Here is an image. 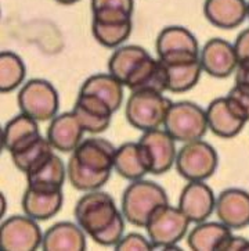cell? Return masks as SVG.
<instances>
[{
	"label": "cell",
	"mask_w": 249,
	"mask_h": 251,
	"mask_svg": "<svg viewBox=\"0 0 249 251\" xmlns=\"http://www.w3.org/2000/svg\"><path fill=\"white\" fill-rule=\"evenodd\" d=\"M116 147L101 138L82 140L67 164V176L75 189L98 190L108 182L113 170Z\"/></svg>",
	"instance_id": "cell-1"
},
{
	"label": "cell",
	"mask_w": 249,
	"mask_h": 251,
	"mask_svg": "<svg viewBox=\"0 0 249 251\" xmlns=\"http://www.w3.org/2000/svg\"><path fill=\"white\" fill-rule=\"evenodd\" d=\"M75 219L93 242L101 246H116L125 233V217L105 192L91 190L75 205Z\"/></svg>",
	"instance_id": "cell-2"
},
{
	"label": "cell",
	"mask_w": 249,
	"mask_h": 251,
	"mask_svg": "<svg viewBox=\"0 0 249 251\" xmlns=\"http://www.w3.org/2000/svg\"><path fill=\"white\" fill-rule=\"evenodd\" d=\"M168 195L158 183L144 179L132 180L122 196V214L132 225L145 227L157 208L168 204Z\"/></svg>",
	"instance_id": "cell-3"
},
{
	"label": "cell",
	"mask_w": 249,
	"mask_h": 251,
	"mask_svg": "<svg viewBox=\"0 0 249 251\" xmlns=\"http://www.w3.org/2000/svg\"><path fill=\"white\" fill-rule=\"evenodd\" d=\"M190 222L183 211L169 205V202L157 208L145 225L153 249L181 250L177 243L187 235Z\"/></svg>",
	"instance_id": "cell-4"
},
{
	"label": "cell",
	"mask_w": 249,
	"mask_h": 251,
	"mask_svg": "<svg viewBox=\"0 0 249 251\" xmlns=\"http://www.w3.org/2000/svg\"><path fill=\"white\" fill-rule=\"evenodd\" d=\"M172 105V101L163 96V93L151 90L132 92L126 104V118L129 124L141 130L158 129L163 125L166 114Z\"/></svg>",
	"instance_id": "cell-5"
},
{
	"label": "cell",
	"mask_w": 249,
	"mask_h": 251,
	"mask_svg": "<svg viewBox=\"0 0 249 251\" xmlns=\"http://www.w3.org/2000/svg\"><path fill=\"white\" fill-rule=\"evenodd\" d=\"M163 128L176 142L200 140L209 129L206 111L191 101L172 103Z\"/></svg>",
	"instance_id": "cell-6"
},
{
	"label": "cell",
	"mask_w": 249,
	"mask_h": 251,
	"mask_svg": "<svg viewBox=\"0 0 249 251\" xmlns=\"http://www.w3.org/2000/svg\"><path fill=\"white\" fill-rule=\"evenodd\" d=\"M177 172L191 180H205L210 178L217 168V154L215 149L204 140L188 142L176 155Z\"/></svg>",
	"instance_id": "cell-7"
},
{
	"label": "cell",
	"mask_w": 249,
	"mask_h": 251,
	"mask_svg": "<svg viewBox=\"0 0 249 251\" xmlns=\"http://www.w3.org/2000/svg\"><path fill=\"white\" fill-rule=\"evenodd\" d=\"M21 113L36 121L53 120L58 111V93L50 82L32 79L26 82L18 93Z\"/></svg>",
	"instance_id": "cell-8"
},
{
	"label": "cell",
	"mask_w": 249,
	"mask_h": 251,
	"mask_svg": "<svg viewBox=\"0 0 249 251\" xmlns=\"http://www.w3.org/2000/svg\"><path fill=\"white\" fill-rule=\"evenodd\" d=\"M43 235L36 219L14 215L0 227V247L4 251H31L42 246Z\"/></svg>",
	"instance_id": "cell-9"
},
{
	"label": "cell",
	"mask_w": 249,
	"mask_h": 251,
	"mask_svg": "<svg viewBox=\"0 0 249 251\" xmlns=\"http://www.w3.org/2000/svg\"><path fill=\"white\" fill-rule=\"evenodd\" d=\"M158 58L163 63L200 58V46L193 33L183 26H168L157 38Z\"/></svg>",
	"instance_id": "cell-10"
},
{
	"label": "cell",
	"mask_w": 249,
	"mask_h": 251,
	"mask_svg": "<svg viewBox=\"0 0 249 251\" xmlns=\"http://www.w3.org/2000/svg\"><path fill=\"white\" fill-rule=\"evenodd\" d=\"M177 207L191 222L201 224L212 215L216 199L213 190L204 180H191L183 189Z\"/></svg>",
	"instance_id": "cell-11"
},
{
	"label": "cell",
	"mask_w": 249,
	"mask_h": 251,
	"mask_svg": "<svg viewBox=\"0 0 249 251\" xmlns=\"http://www.w3.org/2000/svg\"><path fill=\"white\" fill-rule=\"evenodd\" d=\"M147 151L151 164V174L161 175L168 172L176 162V146L175 139L163 129H153L143 132L138 140Z\"/></svg>",
	"instance_id": "cell-12"
},
{
	"label": "cell",
	"mask_w": 249,
	"mask_h": 251,
	"mask_svg": "<svg viewBox=\"0 0 249 251\" xmlns=\"http://www.w3.org/2000/svg\"><path fill=\"white\" fill-rule=\"evenodd\" d=\"M202 68L215 78H227L235 73L238 67V57L234 45L225 39H210L200 53Z\"/></svg>",
	"instance_id": "cell-13"
},
{
	"label": "cell",
	"mask_w": 249,
	"mask_h": 251,
	"mask_svg": "<svg viewBox=\"0 0 249 251\" xmlns=\"http://www.w3.org/2000/svg\"><path fill=\"white\" fill-rule=\"evenodd\" d=\"M72 111L79 118L85 130L90 133L104 132L110 126L113 114V107L104 99L86 92H79Z\"/></svg>",
	"instance_id": "cell-14"
},
{
	"label": "cell",
	"mask_w": 249,
	"mask_h": 251,
	"mask_svg": "<svg viewBox=\"0 0 249 251\" xmlns=\"http://www.w3.org/2000/svg\"><path fill=\"white\" fill-rule=\"evenodd\" d=\"M206 117L209 129L216 136L223 139L237 136L248 122L227 98L213 100L206 110Z\"/></svg>",
	"instance_id": "cell-15"
},
{
	"label": "cell",
	"mask_w": 249,
	"mask_h": 251,
	"mask_svg": "<svg viewBox=\"0 0 249 251\" xmlns=\"http://www.w3.org/2000/svg\"><path fill=\"white\" fill-rule=\"evenodd\" d=\"M216 214L220 222L231 230L249 225V193L241 189H227L216 199Z\"/></svg>",
	"instance_id": "cell-16"
},
{
	"label": "cell",
	"mask_w": 249,
	"mask_h": 251,
	"mask_svg": "<svg viewBox=\"0 0 249 251\" xmlns=\"http://www.w3.org/2000/svg\"><path fill=\"white\" fill-rule=\"evenodd\" d=\"M83 132H86L83 125L76 117V114L64 113L56 115L48 126L47 139L54 147L61 153L73 151L82 142Z\"/></svg>",
	"instance_id": "cell-17"
},
{
	"label": "cell",
	"mask_w": 249,
	"mask_h": 251,
	"mask_svg": "<svg viewBox=\"0 0 249 251\" xmlns=\"http://www.w3.org/2000/svg\"><path fill=\"white\" fill-rule=\"evenodd\" d=\"M25 175L29 189L45 193H56L63 189L67 178V168L63 160L53 153Z\"/></svg>",
	"instance_id": "cell-18"
},
{
	"label": "cell",
	"mask_w": 249,
	"mask_h": 251,
	"mask_svg": "<svg viewBox=\"0 0 249 251\" xmlns=\"http://www.w3.org/2000/svg\"><path fill=\"white\" fill-rule=\"evenodd\" d=\"M168 85L166 67L162 63L161 58L155 60L151 56L145 57L125 83V86L132 92L151 90L158 93L168 92Z\"/></svg>",
	"instance_id": "cell-19"
},
{
	"label": "cell",
	"mask_w": 249,
	"mask_h": 251,
	"mask_svg": "<svg viewBox=\"0 0 249 251\" xmlns=\"http://www.w3.org/2000/svg\"><path fill=\"white\" fill-rule=\"evenodd\" d=\"M113 170L129 180L143 179L147 174H151V164L147 151L140 142L125 143L116 149Z\"/></svg>",
	"instance_id": "cell-20"
},
{
	"label": "cell",
	"mask_w": 249,
	"mask_h": 251,
	"mask_svg": "<svg viewBox=\"0 0 249 251\" xmlns=\"http://www.w3.org/2000/svg\"><path fill=\"white\" fill-rule=\"evenodd\" d=\"M204 13L212 25L233 29L248 17V3L245 0H205Z\"/></svg>",
	"instance_id": "cell-21"
},
{
	"label": "cell",
	"mask_w": 249,
	"mask_h": 251,
	"mask_svg": "<svg viewBox=\"0 0 249 251\" xmlns=\"http://www.w3.org/2000/svg\"><path fill=\"white\" fill-rule=\"evenodd\" d=\"M42 249L47 251H82L86 249L85 230L71 222H58L43 235Z\"/></svg>",
	"instance_id": "cell-22"
},
{
	"label": "cell",
	"mask_w": 249,
	"mask_h": 251,
	"mask_svg": "<svg viewBox=\"0 0 249 251\" xmlns=\"http://www.w3.org/2000/svg\"><path fill=\"white\" fill-rule=\"evenodd\" d=\"M231 235V229L223 222H201L188 233L187 244L194 251L223 250Z\"/></svg>",
	"instance_id": "cell-23"
},
{
	"label": "cell",
	"mask_w": 249,
	"mask_h": 251,
	"mask_svg": "<svg viewBox=\"0 0 249 251\" xmlns=\"http://www.w3.org/2000/svg\"><path fill=\"white\" fill-rule=\"evenodd\" d=\"M41 136L38 121L31 118L29 115L21 113L14 117L11 121H8L7 125L4 126L3 143H4V149L11 154L29 146Z\"/></svg>",
	"instance_id": "cell-24"
},
{
	"label": "cell",
	"mask_w": 249,
	"mask_h": 251,
	"mask_svg": "<svg viewBox=\"0 0 249 251\" xmlns=\"http://www.w3.org/2000/svg\"><path fill=\"white\" fill-rule=\"evenodd\" d=\"M63 205V192L45 193L26 187L23 196V210L25 215L36 221H47L56 217Z\"/></svg>",
	"instance_id": "cell-25"
},
{
	"label": "cell",
	"mask_w": 249,
	"mask_h": 251,
	"mask_svg": "<svg viewBox=\"0 0 249 251\" xmlns=\"http://www.w3.org/2000/svg\"><path fill=\"white\" fill-rule=\"evenodd\" d=\"M163 64L168 71V92L173 93H183L194 88L201 79V74L204 71L200 58Z\"/></svg>",
	"instance_id": "cell-26"
},
{
	"label": "cell",
	"mask_w": 249,
	"mask_h": 251,
	"mask_svg": "<svg viewBox=\"0 0 249 251\" xmlns=\"http://www.w3.org/2000/svg\"><path fill=\"white\" fill-rule=\"evenodd\" d=\"M148 51L140 46H123L116 49L110 57L108 61V71L113 75L118 81H121L125 86V83L129 79V76L133 74L138 65L145 57H148Z\"/></svg>",
	"instance_id": "cell-27"
},
{
	"label": "cell",
	"mask_w": 249,
	"mask_h": 251,
	"mask_svg": "<svg viewBox=\"0 0 249 251\" xmlns=\"http://www.w3.org/2000/svg\"><path fill=\"white\" fill-rule=\"evenodd\" d=\"M81 92L94 93L104 99L113 107V111H116L123 101V83L111 74H98L90 76L82 85Z\"/></svg>",
	"instance_id": "cell-28"
},
{
	"label": "cell",
	"mask_w": 249,
	"mask_h": 251,
	"mask_svg": "<svg viewBox=\"0 0 249 251\" xmlns=\"http://www.w3.org/2000/svg\"><path fill=\"white\" fill-rule=\"evenodd\" d=\"M53 153H54V147L51 146L48 139L41 136L29 146L24 147L18 151H14L10 155H11L17 168L26 174L32 168H35L36 165H39L42 161L48 158Z\"/></svg>",
	"instance_id": "cell-29"
},
{
	"label": "cell",
	"mask_w": 249,
	"mask_h": 251,
	"mask_svg": "<svg viewBox=\"0 0 249 251\" xmlns=\"http://www.w3.org/2000/svg\"><path fill=\"white\" fill-rule=\"evenodd\" d=\"M25 78L23 60L11 51L0 54V92L7 93L18 88Z\"/></svg>",
	"instance_id": "cell-30"
},
{
	"label": "cell",
	"mask_w": 249,
	"mask_h": 251,
	"mask_svg": "<svg viewBox=\"0 0 249 251\" xmlns=\"http://www.w3.org/2000/svg\"><path fill=\"white\" fill-rule=\"evenodd\" d=\"M133 29V23L121 25H103L91 23L96 41L105 48H118L128 39Z\"/></svg>",
	"instance_id": "cell-31"
},
{
	"label": "cell",
	"mask_w": 249,
	"mask_h": 251,
	"mask_svg": "<svg viewBox=\"0 0 249 251\" xmlns=\"http://www.w3.org/2000/svg\"><path fill=\"white\" fill-rule=\"evenodd\" d=\"M226 98L249 121V86L235 83Z\"/></svg>",
	"instance_id": "cell-32"
},
{
	"label": "cell",
	"mask_w": 249,
	"mask_h": 251,
	"mask_svg": "<svg viewBox=\"0 0 249 251\" xmlns=\"http://www.w3.org/2000/svg\"><path fill=\"white\" fill-rule=\"evenodd\" d=\"M115 249L119 251L153 250V243L150 239H145L144 236L138 235V233H130L128 236H123L121 242L115 246Z\"/></svg>",
	"instance_id": "cell-33"
},
{
	"label": "cell",
	"mask_w": 249,
	"mask_h": 251,
	"mask_svg": "<svg viewBox=\"0 0 249 251\" xmlns=\"http://www.w3.org/2000/svg\"><path fill=\"white\" fill-rule=\"evenodd\" d=\"M235 48V53L238 57V61H244V60H249V28L242 31L238 36L237 41L234 43Z\"/></svg>",
	"instance_id": "cell-34"
},
{
	"label": "cell",
	"mask_w": 249,
	"mask_h": 251,
	"mask_svg": "<svg viewBox=\"0 0 249 251\" xmlns=\"http://www.w3.org/2000/svg\"><path fill=\"white\" fill-rule=\"evenodd\" d=\"M223 250H249V240L244 239V237H240V236L231 235V237L226 242Z\"/></svg>",
	"instance_id": "cell-35"
},
{
	"label": "cell",
	"mask_w": 249,
	"mask_h": 251,
	"mask_svg": "<svg viewBox=\"0 0 249 251\" xmlns=\"http://www.w3.org/2000/svg\"><path fill=\"white\" fill-rule=\"evenodd\" d=\"M235 83H242L249 86V60H244L238 63L235 70Z\"/></svg>",
	"instance_id": "cell-36"
},
{
	"label": "cell",
	"mask_w": 249,
	"mask_h": 251,
	"mask_svg": "<svg viewBox=\"0 0 249 251\" xmlns=\"http://www.w3.org/2000/svg\"><path fill=\"white\" fill-rule=\"evenodd\" d=\"M60 4H65V6H69V4H73V3H78L79 0H56Z\"/></svg>",
	"instance_id": "cell-37"
},
{
	"label": "cell",
	"mask_w": 249,
	"mask_h": 251,
	"mask_svg": "<svg viewBox=\"0 0 249 251\" xmlns=\"http://www.w3.org/2000/svg\"><path fill=\"white\" fill-rule=\"evenodd\" d=\"M248 17H249V3H248Z\"/></svg>",
	"instance_id": "cell-38"
}]
</instances>
